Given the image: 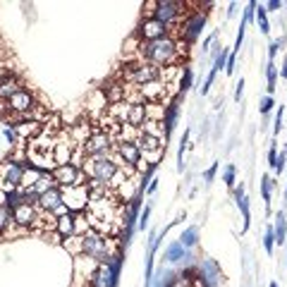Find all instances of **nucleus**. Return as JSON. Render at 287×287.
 <instances>
[{"instance_id": "f257e3e1", "label": "nucleus", "mask_w": 287, "mask_h": 287, "mask_svg": "<svg viewBox=\"0 0 287 287\" xmlns=\"http://www.w3.org/2000/svg\"><path fill=\"white\" fill-rule=\"evenodd\" d=\"M182 55H187V43L179 41L177 36H165L158 41H148V43H139L137 58L146 60L155 67H170V65H179Z\"/></svg>"}, {"instance_id": "f03ea898", "label": "nucleus", "mask_w": 287, "mask_h": 287, "mask_svg": "<svg viewBox=\"0 0 287 287\" xmlns=\"http://www.w3.org/2000/svg\"><path fill=\"white\" fill-rule=\"evenodd\" d=\"M84 249H82V256L91 258L96 264H110L117 258V240L115 237H106V234L89 230L86 234H82Z\"/></svg>"}, {"instance_id": "7ed1b4c3", "label": "nucleus", "mask_w": 287, "mask_h": 287, "mask_svg": "<svg viewBox=\"0 0 287 287\" xmlns=\"http://www.w3.org/2000/svg\"><path fill=\"white\" fill-rule=\"evenodd\" d=\"M82 170L86 172V177L91 179H101L106 185H110V179L117 175V168L115 161H113V155H86L84 165H82Z\"/></svg>"}, {"instance_id": "20e7f679", "label": "nucleus", "mask_w": 287, "mask_h": 287, "mask_svg": "<svg viewBox=\"0 0 287 287\" xmlns=\"http://www.w3.org/2000/svg\"><path fill=\"white\" fill-rule=\"evenodd\" d=\"M24 163H17L12 158H5L0 161V192L5 194H12L22 187V175H24Z\"/></svg>"}, {"instance_id": "39448f33", "label": "nucleus", "mask_w": 287, "mask_h": 287, "mask_svg": "<svg viewBox=\"0 0 287 287\" xmlns=\"http://www.w3.org/2000/svg\"><path fill=\"white\" fill-rule=\"evenodd\" d=\"M53 179L55 185L60 187V189H67V187H84L86 185V172L82 170V168H77V165H60V168H55L53 172Z\"/></svg>"}, {"instance_id": "423d86ee", "label": "nucleus", "mask_w": 287, "mask_h": 287, "mask_svg": "<svg viewBox=\"0 0 287 287\" xmlns=\"http://www.w3.org/2000/svg\"><path fill=\"white\" fill-rule=\"evenodd\" d=\"M77 148L79 146L70 139L67 129H60L58 139H55V146H53V163H55V168H60V165H70Z\"/></svg>"}, {"instance_id": "0eeeda50", "label": "nucleus", "mask_w": 287, "mask_h": 287, "mask_svg": "<svg viewBox=\"0 0 287 287\" xmlns=\"http://www.w3.org/2000/svg\"><path fill=\"white\" fill-rule=\"evenodd\" d=\"M89 201H91V196H89V189L84 187H67V189H62V203L67 206L70 213H84L89 208Z\"/></svg>"}, {"instance_id": "6e6552de", "label": "nucleus", "mask_w": 287, "mask_h": 287, "mask_svg": "<svg viewBox=\"0 0 287 287\" xmlns=\"http://www.w3.org/2000/svg\"><path fill=\"white\" fill-rule=\"evenodd\" d=\"M113 137H110L108 132H103L101 127H93V134L89 137V141H86L84 146V153L86 155H108L113 153Z\"/></svg>"}, {"instance_id": "1a4fd4ad", "label": "nucleus", "mask_w": 287, "mask_h": 287, "mask_svg": "<svg viewBox=\"0 0 287 287\" xmlns=\"http://www.w3.org/2000/svg\"><path fill=\"white\" fill-rule=\"evenodd\" d=\"M203 22H206V15H201V12H192V15H187L185 19H182V24H179L177 29V39H182L189 46V43H194V39L201 34L203 29Z\"/></svg>"}, {"instance_id": "9d476101", "label": "nucleus", "mask_w": 287, "mask_h": 287, "mask_svg": "<svg viewBox=\"0 0 287 287\" xmlns=\"http://www.w3.org/2000/svg\"><path fill=\"white\" fill-rule=\"evenodd\" d=\"M134 36H137L141 43H148V41H158V39L170 36V31H168L165 24L158 22V19H141L137 31H134Z\"/></svg>"}, {"instance_id": "9b49d317", "label": "nucleus", "mask_w": 287, "mask_h": 287, "mask_svg": "<svg viewBox=\"0 0 287 287\" xmlns=\"http://www.w3.org/2000/svg\"><path fill=\"white\" fill-rule=\"evenodd\" d=\"M8 110L12 115H24V113H31V108L36 106V93L31 91V89H19L15 96H10L8 101H5Z\"/></svg>"}, {"instance_id": "f8f14e48", "label": "nucleus", "mask_w": 287, "mask_h": 287, "mask_svg": "<svg viewBox=\"0 0 287 287\" xmlns=\"http://www.w3.org/2000/svg\"><path fill=\"white\" fill-rule=\"evenodd\" d=\"M139 91H141V96H144V103H163V106H168L170 101H175L170 96V91H168V84L161 82V79H155L151 84L139 86Z\"/></svg>"}, {"instance_id": "ddd939ff", "label": "nucleus", "mask_w": 287, "mask_h": 287, "mask_svg": "<svg viewBox=\"0 0 287 287\" xmlns=\"http://www.w3.org/2000/svg\"><path fill=\"white\" fill-rule=\"evenodd\" d=\"M115 275H117V264H98L96 271L89 278V287H115Z\"/></svg>"}, {"instance_id": "4468645a", "label": "nucleus", "mask_w": 287, "mask_h": 287, "mask_svg": "<svg viewBox=\"0 0 287 287\" xmlns=\"http://www.w3.org/2000/svg\"><path fill=\"white\" fill-rule=\"evenodd\" d=\"M12 211V223L17 227H22V230H31V227L36 225V218H39V208L36 206H29V203H19L15 206Z\"/></svg>"}, {"instance_id": "2eb2a0df", "label": "nucleus", "mask_w": 287, "mask_h": 287, "mask_svg": "<svg viewBox=\"0 0 287 287\" xmlns=\"http://www.w3.org/2000/svg\"><path fill=\"white\" fill-rule=\"evenodd\" d=\"M19 89H24V82L15 70H5L0 74V101H8Z\"/></svg>"}, {"instance_id": "dca6fc26", "label": "nucleus", "mask_w": 287, "mask_h": 287, "mask_svg": "<svg viewBox=\"0 0 287 287\" xmlns=\"http://www.w3.org/2000/svg\"><path fill=\"white\" fill-rule=\"evenodd\" d=\"M103 93H106V98H108L110 106H115V103H122L127 101V89H129V84H124L122 79H113V82H108L106 86H101Z\"/></svg>"}, {"instance_id": "f3484780", "label": "nucleus", "mask_w": 287, "mask_h": 287, "mask_svg": "<svg viewBox=\"0 0 287 287\" xmlns=\"http://www.w3.org/2000/svg\"><path fill=\"white\" fill-rule=\"evenodd\" d=\"M67 134H70V139L74 141L77 146H84L86 141H89V137L93 134V124L89 122V117H86V120H79V122L67 127Z\"/></svg>"}, {"instance_id": "a211bd4d", "label": "nucleus", "mask_w": 287, "mask_h": 287, "mask_svg": "<svg viewBox=\"0 0 287 287\" xmlns=\"http://www.w3.org/2000/svg\"><path fill=\"white\" fill-rule=\"evenodd\" d=\"M60 206H62V189L55 187V189H50V192L39 196V206L36 208L43 211V213H55Z\"/></svg>"}, {"instance_id": "6ab92c4d", "label": "nucleus", "mask_w": 287, "mask_h": 287, "mask_svg": "<svg viewBox=\"0 0 287 287\" xmlns=\"http://www.w3.org/2000/svg\"><path fill=\"white\" fill-rule=\"evenodd\" d=\"M113 151H115V153L124 161V165H129V168H134V165L141 161L139 146H137V144H129V141H124V144H115Z\"/></svg>"}, {"instance_id": "aec40b11", "label": "nucleus", "mask_w": 287, "mask_h": 287, "mask_svg": "<svg viewBox=\"0 0 287 287\" xmlns=\"http://www.w3.org/2000/svg\"><path fill=\"white\" fill-rule=\"evenodd\" d=\"M86 106H89V110H91L96 117H101L106 110H108V98H106V93H103L101 86H96L89 96H86Z\"/></svg>"}, {"instance_id": "412c9836", "label": "nucleus", "mask_w": 287, "mask_h": 287, "mask_svg": "<svg viewBox=\"0 0 287 287\" xmlns=\"http://www.w3.org/2000/svg\"><path fill=\"white\" fill-rule=\"evenodd\" d=\"M137 146H139L141 153H155V151H165V141L155 139V137H148V134L141 132V137L134 141Z\"/></svg>"}, {"instance_id": "4be33fe9", "label": "nucleus", "mask_w": 287, "mask_h": 287, "mask_svg": "<svg viewBox=\"0 0 287 287\" xmlns=\"http://www.w3.org/2000/svg\"><path fill=\"white\" fill-rule=\"evenodd\" d=\"M55 234L62 237V240L74 234V213H65V216L58 218V223H55Z\"/></svg>"}, {"instance_id": "5701e85b", "label": "nucleus", "mask_w": 287, "mask_h": 287, "mask_svg": "<svg viewBox=\"0 0 287 287\" xmlns=\"http://www.w3.org/2000/svg\"><path fill=\"white\" fill-rule=\"evenodd\" d=\"M146 122V103H132L129 108V117H127V124H132L137 129H141V124Z\"/></svg>"}, {"instance_id": "b1692460", "label": "nucleus", "mask_w": 287, "mask_h": 287, "mask_svg": "<svg viewBox=\"0 0 287 287\" xmlns=\"http://www.w3.org/2000/svg\"><path fill=\"white\" fill-rule=\"evenodd\" d=\"M141 132L148 134V137H155V139H161V141L168 139L165 124H163V122H158V120H146V122L141 124Z\"/></svg>"}, {"instance_id": "393cba45", "label": "nucleus", "mask_w": 287, "mask_h": 287, "mask_svg": "<svg viewBox=\"0 0 287 287\" xmlns=\"http://www.w3.org/2000/svg\"><path fill=\"white\" fill-rule=\"evenodd\" d=\"M273 234H275V244H285V237H287V220H285V213L278 211V218H275V225H273Z\"/></svg>"}, {"instance_id": "a878e982", "label": "nucleus", "mask_w": 287, "mask_h": 287, "mask_svg": "<svg viewBox=\"0 0 287 287\" xmlns=\"http://www.w3.org/2000/svg\"><path fill=\"white\" fill-rule=\"evenodd\" d=\"M55 187H58V185H55L53 175H50V172H43L39 182L31 187V192H34L36 196H41V194H46V192H50V189H55Z\"/></svg>"}, {"instance_id": "bb28decb", "label": "nucleus", "mask_w": 287, "mask_h": 287, "mask_svg": "<svg viewBox=\"0 0 287 287\" xmlns=\"http://www.w3.org/2000/svg\"><path fill=\"white\" fill-rule=\"evenodd\" d=\"M187 256V249L179 244V242H172L170 247L165 249V254H163V258L168 261V264H177V261H182V258Z\"/></svg>"}, {"instance_id": "cd10ccee", "label": "nucleus", "mask_w": 287, "mask_h": 287, "mask_svg": "<svg viewBox=\"0 0 287 287\" xmlns=\"http://www.w3.org/2000/svg\"><path fill=\"white\" fill-rule=\"evenodd\" d=\"M62 247L70 251L72 256L77 258V256H82V249H84V242H82V234H72V237H65V240L60 242Z\"/></svg>"}, {"instance_id": "c85d7f7f", "label": "nucleus", "mask_w": 287, "mask_h": 287, "mask_svg": "<svg viewBox=\"0 0 287 287\" xmlns=\"http://www.w3.org/2000/svg\"><path fill=\"white\" fill-rule=\"evenodd\" d=\"M41 175H43L41 170H36V168H31V165H27V168H24L22 187H19V189H31V187H34V185H36V182L41 179Z\"/></svg>"}, {"instance_id": "c756f323", "label": "nucleus", "mask_w": 287, "mask_h": 287, "mask_svg": "<svg viewBox=\"0 0 287 287\" xmlns=\"http://www.w3.org/2000/svg\"><path fill=\"white\" fill-rule=\"evenodd\" d=\"M146 120H165V106L163 103H146Z\"/></svg>"}, {"instance_id": "7c9ffc66", "label": "nucleus", "mask_w": 287, "mask_h": 287, "mask_svg": "<svg viewBox=\"0 0 287 287\" xmlns=\"http://www.w3.org/2000/svg\"><path fill=\"white\" fill-rule=\"evenodd\" d=\"M12 225H15V223H12V211H10L8 206H3V208H0V237H5Z\"/></svg>"}, {"instance_id": "2f4dec72", "label": "nucleus", "mask_w": 287, "mask_h": 287, "mask_svg": "<svg viewBox=\"0 0 287 287\" xmlns=\"http://www.w3.org/2000/svg\"><path fill=\"white\" fill-rule=\"evenodd\" d=\"M266 77H268V96H273L275 93V82H278V67H275V62L268 60V65H266Z\"/></svg>"}, {"instance_id": "473e14b6", "label": "nucleus", "mask_w": 287, "mask_h": 287, "mask_svg": "<svg viewBox=\"0 0 287 287\" xmlns=\"http://www.w3.org/2000/svg\"><path fill=\"white\" fill-rule=\"evenodd\" d=\"M254 15H256V22H258V27H261V34H264V36H268V34H271V24H268V17H266V8L256 3Z\"/></svg>"}, {"instance_id": "72a5a7b5", "label": "nucleus", "mask_w": 287, "mask_h": 287, "mask_svg": "<svg viewBox=\"0 0 287 287\" xmlns=\"http://www.w3.org/2000/svg\"><path fill=\"white\" fill-rule=\"evenodd\" d=\"M261 194H264V201H266V211L271 213V194H273L271 175H264V179H261Z\"/></svg>"}, {"instance_id": "f704fd0d", "label": "nucleus", "mask_w": 287, "mask_h": 287, "mask_svg": "<svg viewBox=\"0 0 287 287\" xmlns=\"http://www.w3.org/2000/svg\"><path fill=\"white\" fill-rule=\"evenodd\" d=\"M196 242H199V230H196V227H189V230H185V232H182V237H179V244H182L185 249L196 247Z\"/></svg>"}, {"instance_id": "c9c22d12", "label": "nucleus", "mask_w": 287, "mask_h": 287, "mask_svg": "<svg viewBox=\"0 0 287 287\" xmlns=\"http://www.w3.org/2000/svg\"><path fill=\"white\" fill-rule=\"evenodd\" d=\"M187 139H189V129L185 132L182 141H179V148H177V170L182 172L185 170V151H187Z\"/></svg>"}, {"instance_id": "e433bc0d", "label": "nucleus", "mask_w": 287, "mask_h": 287, "mask_svg": "<svg viewBox=\"0 0 287 287\" xmlns=\"http://www.w3.org/2000/svg\"><path fill=\"white\" fill-rule=\"evenodd\" d=\"M273 247H275V234H273V225H268L266 227V237H264L266 254H273Z\"/></svg>"}, {"instance_id": "4c0bfd02", "label": "nucleus", "mask_w": 287, "mask_h": 287, "mask_svg": "<svg viewBox=\"0 0 287 287\" xmlns=\"http://www.w3.org/2000/svg\"><path fill=\"white\" fill-rule=\"evenodd\" d=\"M234 175H237V168L230 163V165L225 168V175H223V182H225L230 189H234Z\"/></svg>"}, {"instance_id": "58836bf2", "label": "nucleus", "mask_w": 287, "mask_h": 287, "mask_svg": "<svg viewBox=\"0 0 287 287\" xmlns=\"http://www.w3.org/2000/svg\"><path fill=\"white\" fill-rule=\"evenodd\" d=\"M273 106H275L273 96H264V98H261V113H264V115H268V113H271Z\"/></svg>"}, {"instance_id": "ea45409f", "label": "nucleus", "mask_w": 287, "mask_h": 287, "mask_svg": "<svg viewBox=\"0 0 287 287\" xmlns=\"http://www.w3.org/2000/svg\"><path fill=\"white\" fill-rule=\"evenodd\" d=\"M3 137L10 141V146L19 141V137H17V132H15V127H5V129H3Z\"/></svg>"}, {"instance_id": "a19ab883", "label": "nucleus", "mask_w": 287, "mask_h": 287, "mask_svg": "<svg viewBox=\"0 0 287 287\" xmlns=\"http://www.w3.org/2000/svg\"><path fill=\"white\" fill-rule=\"evenodd\" d=\"M148 216H151V206H146V208L141 211V216H139V230H146V227H148Z\"/></svg>"}, {"instance_id": "79ce46f5", "label": "nucleus", "mask_w": 287, "mask_h": 287, "mask_svg": "<svg viewBox=\"0 0 287 287\" xmlns=\"http://www.w3.org/2000/svg\"><path fill=\"white\" fill-rule=\"evenodd\" d=\"M254 10H256V3H249L247 10H244V17H242V22H244V24L251 22V19H254Z\"/></svg>"}, {"instance_id": "37998d69", "label": "nucleus", "mask_w": 287, "mask_h": 287, "mask_svg": "<svg viewBox=\"0 0 287 287\" xmlns=\"http://www.w3.org/2000/svg\"><path fill=\"white\" fill-rule=\"evenodd\" d=\"M216 172H218V163H213L208 170L203 172V179H206V182H213V179H216Z\"/></svg>"}, {"instance_id": "c03bdc74", "label": "nucleus", "mask_w": 287, "mask_h": 287, "mask_svg": "<svg viewBox=\"0 0 287 287\" xmlns=\"http://www.w3.org/2000/svg\"><path fill=\"white\" fill-rule=\"evenodd\" d=\"M280 8H282L280 0H268V3H266V12H278Z\"/></svg>"}, {"instance_id": "a18cd8bd", "label": "nucleus", "mask_w": 287, "mask_h": 287, "mask_svg": "<svg viewBox=\"0 0 287 287\" xmlns=\"http://www.w3.org/2000/svg\"><path fill=\"white\" fill-rule=\"evenodd\" d=\"M242 93H244V79L240 77V82H237V89H234V101H240Z\"/></svg>"}, {"instance_id": "49530a36", "label": "nucleus", "mask_w": 287, "mask_h": 287, "mask_svg": "<svg viewBox=\"0 0 287 287\" xmlns=\"http://www.w3.org/2000/svg\"><path fill=\"white\" fill-rule=\"evenodd\" d=\"M275 161H278V151H275V146H271V151H268V165L275 168Z\"/></svg>"}, {"instance_id": "de8ad7c7", "label": "nucleus", "mask_w": 287, "mask_h": 287, "mask_svg": "<svg viewBox=\"0 0 287 287\" xmlns=\"http://www.w3.org/2000/svg\"><path fill=\"white\" fill-rule=\"evenodd\" d=\"M282 129V108H278V117H275V134H280Z\"/></svg>"}, {"instance_id": "09e8293b", "label": "nucleus", "mask_w": 287, "mask_h": 287, "mask_svg": "<svg viewBox=\"0 0 287 287\" xmlns=\"http://www.w3.org/2000/svg\"><path fill=\"white\" fill-rule=\"evenodd\" d=\"M155 189H158V177H153L151 182H148V187H146V194H153Z\"/></svg>"}, {"instance_id": "8fccbe9b", "label": "nucleus", "mask_w": 287, "mask_h": 287, "mask_svg": "<svg viewBox=\"0 0 287 287\" xmlns=\"http://www.w3.org/2000/svg\"><path fill=\"white\" fill-rule=\"evenodd\" d=\"M240 199H244V185L234 187V201H240Z\"/></svg>"}, {"instance_id": "3c124183", "label": "nucleus", "mask_w": 287, "mask_h": 287, "mask_svg": "<svg viewBox=\"0 0 287 287\" xmlns=\"http://www.w3.org/2000/svg\"><path fill=\"white\" fill-rule=\"evenodd\" d=\"M213 41H216V36H213V34H211V36H206V39H203V50H208V46H211V43H213Z\"/></svg>"}, {"instance_id": "603ef678", "label": "nucleus", "mask_w": 287, "mask_h": 287, "mask_svg": "<svg viewBox=\"0 0 287 287\" xmlns=\"http://www.w3.org/2000/svg\"><path fill=\"white\" fill-rule=\"evenodd\" d=\"M280 74L287 79V55H285V62H282V72H280Z\"/></svg>"}, {"instance_id": "864d4df0", "label": "nucleus", "mask_w": 287, "mask_h": 287, "mask_svg": "<svg viewBox=\"0 0 287 287\" xmlns=\"http://www.w3.org/2000/svg\"><path fill=\"white\" fill-rule=\"evenodd\" d=\"M268 287H278V282H271V285H268Z\"/></svg>"}, {"instance_id": "5fc2aeb1", "label": "nucleus", "mask_w": 287, "mask_h": 287, "mask_svg": "<svg viewBox=\"0 0 287 287\" xmlns=\"http://www.w3.org/2000/svg\"><path fill=\"white\" fill-rule=\"evenodd\" d=\"M285 199H287V189H285Z\"/></svg>"}]
</instances>
